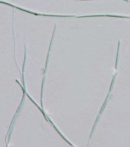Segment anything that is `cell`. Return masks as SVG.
<instances>
[{
    "label": "cell",
    "instance_id": "6da1fadb",
    "mask_svg": "<svg viewBox=\"0 0 130 147\" xmlns=\"http://www.w3.org/2000/svg\"><path fill=\"white\" fill-rule=\"evenodd\" d=\"M83 1H84V0H83ZM123 1H127V2H129V1H128V0H123Z\"/></svg>",
    "mask_w": 130,
    "mask_h": 147
}]
</instances>
